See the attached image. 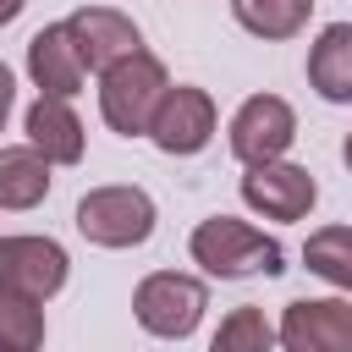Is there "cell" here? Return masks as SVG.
<instances>
[{
    "label": "cell",
    "instance_id": "cell-18",
    "mask_svg": "<svg viewBox=\"0 0 352 352\" xmlns=\"http://www.w3.org/2000/svg\"><path fill=\"white\" fill-rule=\"evenodd\" d=\"M209 352H275V324L264 319V308H231L209 336Z\"/></svg>",
    "mask_w": 352,
    "mask_h": 352
},
{
    "label": "cell",
    "instance_id": "cell-16",
    "mask_svg": "<svg viewBox=\"0 0 352 352\" xmlns=\"http://www.w3.org/2000/svg\"><path fill=\"white\" fill-rule=\"evenodd\" d=\"M302 264H308L319 280L352 292V226H324V231H314V236L302 242Z\"/></svg>",
    "mask_w": 352,
    "mask_h": 352
},
{
    "label": "cell",
    "instance_id": "cell-21",
    "mask_svg": "<svg viewBox=\"0 0 352 352\" xmlns=\"http://www.w3.org/2000/svg\"><path fill=\"white\" fill-rule=\"evenodd\" d=\"M341 160H346V170H352V132H346V143H341Z\"/></svg>",
    "mask_w": 352,
    "mask_h": 352
},
{
    "label": "cell",
    "instance_id": "cell-2",
    "mask_svg": "<svg viewBox=\"0 0 352 352\" xmlns=\"http://www.w3.org/2000/svg\"><path fill=\"white\" fill-rule=\"evenodd\" d=\"M165 88H170V77H165L160 55L138 50V55L116 60L110 72H99V116H104V126L121 132V138H148V121H154Z\"/></svg>",
    "mask_w": 352,
    "mask_h": 352
},
{
    "label": "cell",
    "instance_id": "cell-4",
    "mask_svg": "<svg viewBox=\"0 0 352 352\" xmlns=\"http://www.w3.org/2000/svg\"><path fill=\"white\" fill-rule=\"evenodd\" d=\"M204 308H209L204 280H198V275H176V270H160V275L138 280V292H132V314H138V324H143L148 336H160V341H182V336H192L198 319H204Z\"/></svg>",
    "mask_w": 352,
    "mask_h": 352
},
{
    "label": "cell",
    "instance_id": "cell-17",
    "mask_svg": "<svg viewBox=\"0 0 352 352\" xmlns=\"http://www.w3.org/2000/svg\"><path fill=\"white\" fill-rule=\"evenodd\" d=\"M44 346V302L0 292V352H38Z\"/></svg>",
    "mask_w": 352,
    "mask_h": 352
},
{
    "label": "cell",
    "instance_id": "cell-12",
    "mask_svg": "<svg viewBox=\"0 0 352 352\" xmlns=\"http://www.w3.org/2000/svg\"><path fill=\"white\" fill-rule=\"evenodd\" d=\"M22 132H28V143L50 160V165H77L82 160V121L72 116V104L66 99H50V94H38L33 104H28V121H22Z\"/></svg>",
    "mask_w": 352,
    "mask_h": 352
},
{
    "label": "cell",
    "instance_id": "cell-19",
    "mask_svg": "<svg viewBox=\"0 0 352 352\" xmlns=\"http://www.w3.org/2000/svg\"><path fill=\"white\" fill-rule=\"evenodd\" d=\"M11 99H16V82H11V66L0 60V126H6V116H11Z\"/></svg>",
    "mask_w": 352,
    "mask_h": 352
},
{
    "label": "cell",
    "instance_id": "cell-11",
    "mask_svg": "<svg viewBox=\"0 0 352 352\" xmlns=\"http://www.w3.org/2000/svg\"><path fill=\"white\" fill-rule=\"evenodd\" d=\"M28 77H33V88L38 94H50V99H72V94H82V60H77V44H72V33H66V22H50V28H38L33 38H28Z\"/></svg>",
    "mask_w": 352,
    "mask_h": 352
},
{
    "label": "cell",
    "instance_id": "cell-8",
    "mask_svg": "<svg viewBox=\"0 0 352 352\" xmlns=\"http://www.w3.org/2000/svg\"><path fill=\"white\" fill-rule=\"evenodd\" d=\"M66 286V248L50 236H0V292L50 302Z\"/></svg>",
    "mask_w": 352,
    "mask_h": 352
},
{
    "label": "cell",
    "instance_id": "cell-6",
    "mask_svg": "<svg viewBox=\"0 0 352 352\" xmlns=\"http://www.w3.org/2000/svg\"><path fill=\"white\" fill-rule=\"evenodd\" d=\"M280 352H352V302L341 297H297L275 324Z\"/></svg>",
    "mask_w": 352,
    "mask_h": 352
},
{
    "label": "cell",
    "instance_id": "cell-14",
    "mask_svg": "<svg viewBox=\"0 0 352 352\" xmlns=\"http://www.w3.org/2000/svg\"><path fill=\"white\" fill-rule=\"evenodd\" d=\"M50 198V160L33 143L0 148V209H38Z\"/></svg>",
    "mask_w": 352,
    "mask_h": 352
},
{
    "label": "cell",
    "instance_id": "cell-1",
    "mask_svg": "<svg viewBox=\"0 0 352 352\" xmlns=\"http://www.w3.org/2000/svg\"><path fill=\"white\" fill-rule=\"evenodd\" d=\"M192 264H204V275L214 280H242V275H280L286 253L275 236H264L258 226L248 220H231V214H214V220H198L192 231Z\"/></svg>",
    "mask_w": 352,
    "mask_h": 352
},
{
    "label": "cell",
    "instance_id": "cell-9",
    "mask_svg": "<svg viewBox=\"0 0 352 352\" xmlns=\"http://www.w3.org/2000/svg\"><path fill=\"white\" fill-rule=\"evenodd\" d=\"M314 198H319V182L292 160H264V165H248L242 176V204L258 209L264 220H302Z\"/></svg>",
    "mask_w": 352,
    "mask_h": 352
},
{
    "label": "cell",
    "instance_id": "cell-7",
    "mask_svg": "<svg viewBox=\"0 0 352 352\" xmlns=\"http://www.w3.org/2000/svg\"><path fill=\"white\" fill-rule=\"evenodd\" d=\"M297 138V116L280 94H253L236 104L231 116V154L242 165H264V160H280Z\"/></svg>",
    "mask_w": 352,
    "mask_h": 352
},
{
    "label": "cell",
    "instance_id": "cell-20",
    "mask_svg": "<svg viewBox=\"0 0 352 352\" xmlns=\"http://www.w3.org/2000/svg\"><path fill=\"white\" fill-rule=\"evenodd\" d=\"M22 6H28V0H0V28H6V22H16V16H22Z\"/></svg>",
    "mask_w": 352,
    "mask_h": 352
},
{
    "label": "cell",
    "instance_id": "cell-3",
    "mask_svg": "<svg viewBox=\"0 0 352 352\" xmlns=\"http://www.w3.org/2000/svg\"><path fill=\"white\" fill-rule=\"evenodd\" d=\"M77 231L94 248H138L154 236V198L143 187H94L77 198Z\"/></svg>",
    "mask_w": 352,
    "mask_h": 352
},
{
    "label": "cell",
    "instance_id": "cell-13",
    "mask_svg": "<svg viewBox=\"0 0 352 352\" xmlns=\"http://www.w3.org/2000/svg\"><path fill=\"white\" fill-rule=\"evenodd\" d=\"M308 82L330 104H352V22H330L308 50Z\"/></svg>",
    "mask_w": 352,
    "mask_h": 352
},
{
    "label": "cell",
    "instance_id": "cell-10",
    "mask_svg": "<svg viewBox=\"0 0 352 352\" xmlns=\"http://www.w3.org/2000/svg\"><path fill=\"white\" fill-rule=\"evenodd\" d=\"M66 33H72V44H77L82 72H110L116 60H126V55L143 50L138 22L121 16V11H110V6H82V11H72V16H66Z\"/></svg>",
    "mask_w": 352,
    "mask_h": 352
},
{
    "label": "cell",
    "instance_id": "cell-5",
    "mask_svg": "<svg viewBox=\"0 0 352 352\" xmlns=\"http://www.w3.org/2000/svg\"><path fill=\"white\" fill-rule=\"evenodd\" d=\"M214 99L204 94V88H192V82H170L165 88V99H160V110H154V121H148V138H154V148L160 154H198V148H209V138H214Z\"/></svg>",
    "mask_w": 352,
    "mask_h": 352
},
{
    "label": "cell",
    "instance_id": "cell-15",
    "mask_svg": "<svg viewBox=\"0 0 352 352\" xmlns=\"http://www.w3.org/2000/svg\"><path fill=\"white\" fill-rule=\"evenodd\" d=\"M231 16L253 38H297L314 16V0H231Z\"/></svg>",
    "mask_w": 352,
    "mask_h": 352
}]
</instances>
